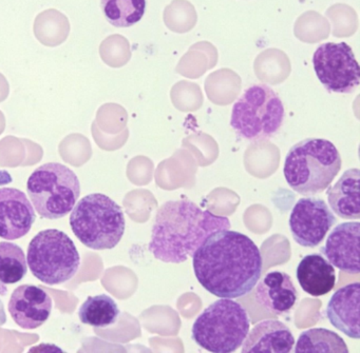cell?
Instances as JSON below:
<instances>
[{
  "mask_svg": "<svg viewBox=\"0 0 360 353\" xmlns=\"http://www.w3.org/2000/svg\"><path fill=\"white\" fill-rule=\"evenodd\" d=\"M198 281L212 295L239 298L250 293L262 274L258 246L229 229L212 233L193 255Z\"/></svg>",
  "mask_w": 360,
  "mask_h": 353,
  "instance_id": "obj_1",
  "label": "cell"
},
{
  "mask_svg": "<svg viewBox=\"0 0 360 353\" xmlns=\"http://www.w3.org/2000/svg\"><path fill=\"white\" fill-rule=\"evenodd\" d=\"M229 228V218L201 209L189 199L168 201L158 210L148 250L161 262L182 264L212 233Z\"/></svg>",
  "mask_w": 360,
  "mask_h": 353,
  "instance_id": "obj_2",
  "label": "cell"
},
{
  "mask_svg": "<svg viewBox=\"0 0 360 353\" xmlns=\"http://www.w3.org/2000/svg\"><path fill=\"white\" fill-rule=\"evenodd\" d=\"M341 166L340 153L332 142L323 138H307L288 151L283 174L295 192L313 197L330 186Z\"/></svg>",
  "mask_w": 360,
  "mask_h": 353,
  "instance_id": "obj_3",
  "label": "cell"
},
{
  "mask_svg": "<svg viewBox=\"0 0 360 353\" xmlns=\"http://www.w3.org/2000/svg\"><path fill=\"white\" fill-rule=\"evenodd\" d=\"M75 237L94 250L113 249L125 233L123 209L102 193H94L77 201L70 215Z\"/></svg>",
  "mask_w": 360,
  "mask_h": 353,
  "instance_id": "obj_4",
  "label": "cell"
},
{
  "mask_svg": "<svg viewBox=\"0 0 360 353\" xmlns=\"http://www.w3.org/2000/svg\"><path fill=\"white\" fill-rule=\"evenodd\" d=\"M250 328L245 308L233 298H220L197 317L191 338L210 352H235L243 344Z\"/></svg>",
  "mask_w": 360,
  "mask_h": 353,
  "instance_id": "obj_5",
  "label": "cell"
},
{
  "mask_svg": "<svg viewBox=\"0 0 360 353\" xmlns=\"http://www.w3.org/2000/svg\"><path fill=\"white\" fill-rule=\"evenodd\" d=\"M285 111L280 96L264 84L248 87L231 109V127L250 142L273 138L281 129Z\"/></svg>",
  "mask_w": 360,
  "mask_h": 353,
  "instance_id": "obj_6",
  "label": "cell"
},
{
  "mask_svg": "<svg viewBox=\"0 0 360 353\" xmlns=\"http://www.w3.org/2000/svg\"><path fill=\"white\" fill-rule=\"evenodd\" d=\"M27 191L37 213L46 220H60L72 211L81 194L77 174L66 166L48 163L37 168L27 182Z\"/></svg>",
  "mask_w": 360,
  "mask_h": 353,
  "instance_id": "obj_7",
  "label": "cell"
},
{
  "mask_svg": "<svg viewBox=\"0 0 360 353\" xmlns=\"http://www.w3.org/2000/svg\"><path fill=\"white\" fill-rule=\"evenodd\" d=\"M31 272L47 285L72 279L81 267V256L72 239L58 229H47L33 237L27 255Z\"/></svg>",
  "mask_w": 360,
  "mask_h": 353,
  "instance_id": "obj_8",
  "label": "cell"
},
{
  "mask_svg": "<svg viewBox=\"0 0 360 353\" xmlns=\"http://www.w3.org/2000/svg\"><path fill=\"white\" fill-rule=\"evenodd\" d=\"M313 66L320 83L328 91L349 94L360 84V68L347 43H326L316 49Z\"/></svg>",
  "mask_w": 360,
  "mask_h": 353,
  "instance_id": "obj_9",
  "label": "cell"
},
{
  "mask_svg": "<svg viewBox=\"0 0 360 353\" xmlns=\"http://www.w3.org/2000/svg\"><path fill=\"white\" fill-rule=\"evenodd\" d=\"M336 222L334 213L323 199L309 197L297 201L290 212L288 226L298 245L315 248L326 239Z\"/></svg>",
  "mask_w": 360,
  "mask_h": 353,
  "instance_id": "obj_10",
  "label": "cell"
},
{
  "mask_svg": "<svg viewBox=\"0 0 360 353\" xmlns=\"http://www.w3.org/2000/svg\"><path fill=\"white\" fill-rule=\"evenodd\" d=\"M37 220L27 195L15 188H0V237L22 239L30 232Z\"/></svg>",
  "mask_w": 360,
  "mask_h": 353,
  "instance_id": "obj_11",
  "label": "cell"
},
{
  "mask_svg": "<svg viewBox=\"0 0 360 353\" xmlns=\"http://www.w3.org/2000/svg\"><path fill=\"white\" fill-rule=\"evenodd\" d=\"M52 307L51 298L45 290L34 285H22L10 298L9 312L20 328L33 330L48 321Z\"/></svg>",
  "mask_w": 360,
  "mask_h": 353,
  "instance_id": "obj_12",
  "label": "cell"
},
{
  "mask_svg": "<svg viewBox=\"0 0 360 353\" xmlns=\"http://www.w3.org/2000/svg\"><path fill=\"white\" fill-rule=\"evenodd\" d=\"M359 237V222H342L330 233L320 252L339 270L358 274L360 271Z\"/></svg>",
  "mask_w": 360,
  "mask_h": 353,
  "instance_id": "obj_13",
  "label": "cell"
},
{
  "mask_svg": "<svg viewBox=\"0 0 360 353\" xmlns=\"http://www.w3.org/2000/svg\"><path fill=\"white\" fill-rule=\"evenodd\" d=\"M255 298L269 312L284 315L296 306L298 291L288 273L271 271L259 281Z\"/></svg>",
  "mask_w": 360,
  "mask_h": 353,
  "instance_id": "obj_14",
  "label": "cell"
},
{
  "mask_svg": "<svg viewBox=\"0 0 360 353\" xmlns=\"http://www.w3.org/2000/svg\"><path fill=\"white\" fill-rule=\"evenodd\" d=\"M360 284H349L333 294L326 306V317L345 335L359 340Z\"/></svg>",
  "mask_w": 360,
  "mask_h": 353,
  "instance_id": "obj_15",
  "label": "cell"
},
{
  "mask_svg": "<svg viewBox=\"0 0 360 353\" xmlns=\"http://www.w3.org/2000/svg\"><path fill=\"white\" fill-rule=\"evenodd\" d=\"M295 345L290 328L277 319L257 324L242 344L243 353H288Z\"/></svg>",
  "mask_w": 360,
  "mask_h": 353,
  "instance_id": "obj_16",
  "label": "cell"
},
{
  "mask_svg": "<svg viewBox=\"0 0 360 353\" xmlns=\"http://www.w3.org/2000/svg\"><path fill=\"white\" fill-rule=\"evenodd\" d=\"M296 275L303 291L314 298L326 295L336 285L334 266L321 254L304 256L297 267Z\"/></svg>",
  "mask_w": 360,
  "mask_h": 353,
  "instance_id": "obj_17",
  "label": "cell"
},
{
  "mask_svg": "<svg viewBox=\"0 0 360 353\" xmlns=\"http://www.w3.org/2000/svg\"><path fill=\"white\" fill-rule=\"evenodd\" d=\"M359 169L353 168L347 170L334 186L328 187V205L339 218L359 220Z\"/></svg>",
  "mask_w": 360,
  "mask_h": 353,
  "instance_id": "obj_18",
  "label": "cell"
},
{
  "mask_svg": "<svg viewBox=\"0 0 360 353\" xmlns=\"http://www.w3.org/2000/svg\"><path fill=\"white\" fill-rule=\"evenodd\" d=\"M296 353H347L345 340L326 328H311L302 332L295 347Z\"/></svg>",
  "mask_w": 360,
  "mask_h": 353,
  "instance_id": "obj_19",
  "label": "cell"
},
{
  "mask_svg": "<svg viewBox=\"0 0 360 353\" xmlns=\"http://www.w3.org/2000/svg\"><path fill=\"white\" fill-rule=\"evenodd\" d=\"M120 309L117 302L106 294L89 296L79 310L82 323L94 328H106L117 323Z\"/></svg>",
  "mask_w": 360,
  "mask_h": 353,
  "instance_id": "obj_20",
  "label": "cell"
},
{
  "mask_svg": "<svg viewBox=\"0 0 360 353\" xmlns=\"http://www.w3.org/2000/svg\"><path fill=\"white\" fill-rule=\"evenodd\" d=\"M101 9L115 28H130L144 16L146 0H101Z\"/></svg>",
  "mask_w": 360,
  "mask_h": 353,
  "instance_id": "obj_21",
  "label": "cell"
},
{
  "mask_svg": "<svg viewBox=\"0 0 360 353\" xmlns=\"http://www.w3.org/2000/svg\"><path fill=\"white\" fill-rule=\"evenodd\" d=\"M27 274V258L24 250L10 241L0 243V283L16 284Z\"/></svg>",
  "mask_w": 360,
  "mask_h": 353,
  "instance_id": "obj_22",
  "label": "cell"
},
{
  "mask_svg": "<svg viewBox=\"0 0 360 353\" xmlns=\"http://www.w3.org/2000/svg\"><path fill=\"white\" fill-rule=\"evenodd\" d=\"M70 31L68 20L60 12L49 10L39 14L35 20L34 32L43 44L47 41H63Z\"/></svg>",
  "mask_w": 360,
  "mask_h": 353,
  "instance_id": "obj_23",
  "label": "cell"
},
{
  "mask_svg": "<svg viewBox=\"0 0 360 353\" xmlns=\"http://www.w3.org/2000/svg\"><path fill=\"white\" fill-rule=\"evenodd\" d=\"M166 25L176 32L191 30L195 24V12L191 4L184 0H176L164 13Z\"/></svg>",
  "mask_w": 360,
  "mask_h": 353,
  "instance_id": "obj_24",
  "label": "cell"
},
{
  "mask_svg": "<svg viewBox=\"0 0 360 353\" xmlns=\"http://www.w3.org/2000/svg\"><path fill=\"white\" fill-rule=\"evenodd\" d=\"M328 16L335 25L334 35L342 36L343 35H351L356 30V14L351 8L347 6L337 5L330 8L328 12Z\"/></svg>",
  "mask_w": 360,
  "mask_h": 353,
  "instance_id": "obj_25",
  "label": "cell"
}]
</instances>
